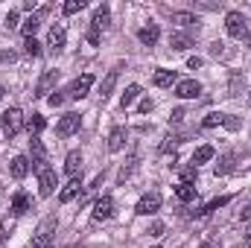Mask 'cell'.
Listing matches in <instances>:
<instances>
[{
    "label": "cell",
    "instance_id": "c3c4849f",
    "mask_svg": "<svg viewBox=\"0 0 251 248\" xmlns=\"http://www.w3.org/2000/svg\"><path fill=\"white\" fill-rule=\"evenodd\" d=\"M246 41H249V47H251V32H249V35H246Z\"/></svg>",
    "mask_w": 251,
    "mask_h": 248
},
{
    "label": "cell",
    "instance_id": "4316f807",
    "mask_svg": "<svg viewBox=\"0 0 251 248\" xmlns=\"http://www.w3.org/2000/svg\"><path fill=\"white\" fill-rule=\"evenodd\" d=\"M176 196H178V201H193L196 198V187L187 184V181H178L176 184Z\"/></svg>",
    "mask_w": 251,
    "mask_h": 248
},
{
    "label": "cell",
    "instance_id": "681fc988",
    "mask_svg": "<svg viewBox=\"0 0 251 248\" xmlns=\"http://www.w3.org/2000/svg\"><path fill=\"white\" fill-rule=\"evenodd\" d=\"M0 99H3V85H0Z\"/></svg>",
    "mask_w": 251,
    "mask_h": 248
},
{
    "label": "cell",
    "instance_id": "7c38bea8",
    "mask_svg": "<svg viewBox=\"0 0 251 248\" xmlns=\"http://www.w3.org/2000/svg\"><path fill=\"white\" fill-rule=\"evenodd\" d=\"M64 44H67V32H64V26H53V29L47 32V47H50L53 53H62Z\"/></svg>",
    "mask_w": 251,
    "mask_h": 248
},
{
    "label": "cell",
    "instance_id": "60d3db41",
    "mask_svg": "<svg viewBox=\"0 0 251 248\" xmlns=\"http://www.w3.org/2000/svg\"><path fill=\"white\" fill-rule=\"evenodd\" d=\"M240 125H243V120H240V117H231V114H228V120H225V128H231V131H237Z\"/></svg>",
    "mask_w": 251,
    "mask_h": 248
},
{
    "label": "cell",
    "instance_id": "cb8c5ba5",
    "mask_svg": "<svg viewBox=\"0 0 251 248\" xmlns=\"http://www.w3.org/2000/svg\"><path fill=\"white\" fill-rule=\"evenodd\" d=\"M170 47H173V50H190V47H193V38L184 35V32H173V35H170Z\"/></svg>",
    "mask_w": 251,
    "mask_h": 248
},
{
    "label": "cell",
    "instance_id": "836d02e7",
    "mask_svg": "<svg viewBox=\"0 0 251 248\" xmlns=\"http://www.w3.org/2000/svg\"><path fill=\"white\" fill-rule=\"evenodd\" d=\"M64 99H67V91H53V94L47 97V102H50L53 108H59V105H62Z\"/></svg>",
    "mask_w": 251,
    "mask_h": 248
},
{
    "label": "cell",
    "instance_id": "b9f144b4",
    "mask_svg": "<svg viewBox=\"0 0 251 248\" xmlns=\"http://www.w3.org/2000/svg\"><path fill=\"white\" fill-rule=\"evenodd\" d=\"M137 111H140V114H149V111H152V99H140Z\"/></svg>",
    "mask_w": 251,
    "mask_h": 248
},
{
    "label": "cell",
    "instance_id": "52a82bcc",
    "mask_svg": "<svg viewBox=\"0 0 251 248\" xmlns=\"http://www.w3.org/2000/svg\"><path fill=\"white\" fill-rule=\"evenodd\" d=\"M91 85H94V76H91V73H82V76L67 88V97H70V99H85L88 91H91Z\"/></svg>",
    "mask_w": 251,
    "mask_h": 248
},
{
    "label": "cell",
    "instance_id": "ee69618b",
    "mask_svg": "<svg viewBox=\"0 0 251 248\" xmlns=\"http://www.w3.org/2000/svg\"><path fill=\"white\" fill-rule=\"evenodd\" d=\"M210 53H213V56H222V53H225V44H219V41L210 44Z\"/></svg>",
    "mask_w": 251,
    "mask_h": 248
},
{
    "label": "cell",
    "instance_id": "9a60e30c",
    "mask_svg": "<svg viewBox=\"0 0 251 248\" xmlns=\"http://www.w3.org/2000/svg\"><path fill=\"white\" fill-rule=\"evenodd\" d=\"M29 152H32V170L47 164V149H44V143L38 137H29Z\"/></svg>",
    "mask_w": 251,
    "mask_h": 248
},
{
    "label": "cell",
    "instance_id": "ba28073f",
    "mask_svg": "<svg viewBox=\"0 0 251 248\" xmlns=\"http://www.w3.org/2000/svg\"><path fill=\"white\" fill-rule=\"evenodd\" d=\"M158 210H161V196H158V193H146V196L137 201V207H134L137 216H152V213H158Z\"/></svg>",
    "mask_w": 251,
    "mask_h": 248
},
{
    "label": "cell",
    "instance_id": "9c48e42d",
    "mask_svg": "<svg viewBox=\"0 0 251 248\" xmlns=\"http://www.w3.org/2000/svg\"><path fill=\"white\" fill-rule=\"evenodd\" d=\"M47 12H50V9H47V6H41V9H35V12H32V15H29V18L21 24V32H24V38H35V29L41 26V18H44Z\"/></svg>",
    "mask_w": 251,
    "mask_h": 248
},
{
    "label": "cell",
    "instance_id": "8992f818",
    "mask_svg": "<svg viewBox=\"0 0 251 248\" xmlns=\"http://www.w3.org/2000/svg\"><path fill=\"white\" fill-rule=\"evenodd\" d=\"M56 82H59V70H44V76L38 79V85H35V97H50L53 91H56Z\"/></svg>",
    "mask_w": 251,
    "mask_h": 248
},
{
    "label": "cell",
    "instance_id": "816d5d0a",
    "mask_svg": "<svg viewBox=\"0 0 251 248\" xmlns=\"http://www.w3.org/2000/svg\"><path fill=\"white\" fill-rule=\"evenodd\" d=\"M249 105H251V97H249Z\"/></svg>",
    "mask_w": 251,
    "mask_h": 248
},
{
    "label": "cell",
    "instance_id": "7402d4cb",
    "mask_svg": "<svg viewBox=\"0 0 251 248\" xmlns=\"http://www.w3.org/2000/svg\"><path fill=\"white\" fill-rule=\"evenodd\" d=\"M213 155H216V152H213V146H207V143H204V146H199V149L193 152V167L199 170V164H207Z\"/></svg>",
    "mask_w": 251,
    "mask_h": 248
},
{
    "label": "cell",
    "instance_id": "f1b7e54d",
    "mask_svg": "<svg viewBox=\"0 0 251 248\" xmlns=\"http://www.w3.org/2000/svg\"><path fill=\"white\" fill-rule=\"evenodd\" d=\"M140 97V85H128L123 91V97H120V105L123 108H128V105H134V99Z\"/></svg>",
    "mask_w": 251,
    "mask_h": 248
},
{
    "label": "cell",
    "instance_id": "7dc6e473",
    "mask_svg": "<svg viewBox=\"0 0 251 248\" xmlns=\"http://www.w3.org/2000/svg\"><path fill=\"white\" fill-rule=\"evenodd\" d=\"M199 248H213V246H210V243H204V246H199Z\"/></svg>",
    "mask_w": 251,
    "mask_h": 248
},
{
    "label": "cell",
    "instance_id": "83f0119b",
    "mask_svg": "<svg viewBox=\"0 0 251 248\" xmlns=\"http://www.w3.org/2000/svg\"><path fill=\"white\" fill-rule=\"evenodd\" d=\"M234 161H237V158H234L231 152H228V155H222V158H219V164L213 167V173H216V175H228V173L234 170Z\"/></svg>",
    "mask_w": 251,
    "mask_h": 248
},
{
    "label": "cell",
    "instance_id": "f546056e",
    "mask_svg": "<svg viewBox=\"0 0 251 248\" xmlns=\"http://www.w3.org/2000/svg\"><path fill=\"white\" fill-rule=\"evenodd\" d=\"M225 120H228V114H222V111H210V114L201 120V125H204V128H213V125H225Z\"/></svg>",
    "mask_w": 251,
    "mask_h": 248
},
{
    "label": "cell",
    "instance_id": "8fae6325",
    "mask_svg": "<svg viewBox=\"0 0 251 248\" xmlns=\"http://www.w3.org/2000/svg\"><path fill=\"white\" fill-rule=\"evenodd\" d=\"M199 94H201V85L196 79H178V85H176V97L178 99H193Z\"/></svg>",
    "mask_w": 251,
    "mask_h": 248
},
{
    "label": "cell",
    "instance_id": "484cf974",
    "mask_svg": "<svg viewBox=\"0 0 251 248\" xmlns=\"http://www.w3.org/2000/svg\"><path fill=\"white\" fill-rule=\"evenodd\" d=\"M228 201H231L228 196H222V198H213V201H207V204H204L201 210H196V213H190V216H207V213H213V210H219V207H225Z\"/></svg>",
    "mask_w": 251,
    "mask_h": 248
},
{
    "label": "cell",
    "instance_id": "30bf717a",
    "mask_svg": "<svg viewBox=\"0 0 251 248\" xmlns=\"http://www.w3.org/2000/svg\"><path fill=\"white\" fill-rule=\"evenodd\" d=\"M79 125H82V117L70 111V114H64L62 120H59L56 134H59V137H70V134H76V131H79Z\"/></svg>",
    "mask_w": 251,
    "mask_h": 248
},
{
    "label": "cell",
    "instance_id": "1f68e13d",
    "mask_svg": "<svg viewBox=\"0 0 251 248\" xmlns=\"http://www.w3.org/2000/svg\"><path fill=\"white\" fill-rule=\"evenodd\" d=\"M85 6H88L85 0H67V3L62 6V12H64V15H76V12H82Z\"/></svg>",
    "mask_w": 251,
    "mask_h": 248
},
{
    "label": "cell",
    "instance_id": "8d00e7d4",
    "mask_svg": "<svg viewBox=\"0 0 251 248\" xmlns=\"http://www.w3.org/2000/svg\"><path fill=\"white\" fill-rule=\"evenodd\" d=\"M12 228H15L12 219H3V222H0V243H6V237L12 234Z\"/></svg>",
    "mask_w": 251,
    "mask_h": 248
},
{
    "label": "cell",
    "instance_id": "f5cc1de1",
    "mask_svg": "<svg viewBox=\"0 0 251 248\" xmlns=\"http://www.w3.org/2000/svg\"><path fill=\"white\" fill-rule=\"evenodd\" d=\"M155 248H161V246H155Z\"/></svg>",
    "mask_w": 251,
    "mask_h": 248
},
{
    "label": "cell",
    "instance_id": "d6986e66",
    "mask_svg": "<svg viewBox=\"0 0 251 248\" xmlns=\"http://www.w3.org/2000/svg\"><path fill=\"white\" fill-rule=\"evenodd\" d=\"M9 173H12V178H26V173H29V161L24 158V155H15L12 158V164H9Z\"/></svg>",
    "mask_w": 251,
    "mask_h": 248
},
{
    "label": "cell",
    "instance_id": "ab89813d",
    "mask_svg": "<svg viewBox=\"0 0 251 248\" xmlns=\"http://www.w3.org/2000/svg\"><path fill=\"white\" fill-rule=\"evenodd\" d=\"M88 44H91V47H97V44H100V29H94V26L88 29Z\"/></svg>",
    "mask_w": 251,
    "mask_h": 248
},
{
    "label": "cell",
    "instance_id": "d4e9b609",
    "mask_svg": "<svg viewBox=\"0 0 251 248\" xmlns=\"http://www.w3.org/2000/svg\"><path fill=\"white\" fill-rule=\"evenodd\" d=\"M29 210V198H26V193H15V198H12V213L15 216H24Z\"/></svg>",
    "mask_w": 251,
    "mask_h": 248
},
{
    "label": "cell",
    "instance_id": "e0dca14e",
    "mask_svg": "<svg viewBox=\"0 0 251 248\" xmlns=\"http://www.w3.org/2000/svg\"><path fill=\"white\" fill-rule=\"evenodd\" d=\"M152 82L158 85V88H173V85H178V73L176 70H155V76H152Z\"/></svg>",
    "mask_w": 251,
    "mask_h": 248
},
{
    "label": "cell",
    "instance_id": "44dd1931",
    "mask_svg": "<svg viewBox=\"0 0 251 248\" xmlns=\"http://www.w3.org/2000/svg\"><path fill=\"white\" fill-rule=\"evenodd\" d=\"M117 76H120V70H108V76L102 79V85H100V97H102V99L111 97V91H114V85H117Z\"/></svg>",
    "mask_w": 251,
    "mask_h": 248
},
{
    "label": "cell",
    "instance_id": "7bdbcfd3",
    "mask_svg": "<svg viewBox=\"0 0 251 248\" xmlns=\"http://www.w3.org/2000/svg\"><path fill=\"white\" fill-rule=\"evenodd\" d=\"M181 120H184V111H181V108H176V111L170 114V123H181Z\"/></svg>",
    "mask_w": 251,
    "mask_h": 248
},
{
    "label": "cell",
    "instance_id": "2e32d148",
    "mask_svg": "<svg viewBox=\"0 0 251 248\" xmlns=\"http://www.w3.org/2000/svg\"><path fill=\"white\" fill-rule=\"evenodd\" d=\"M137 38H140V44H143V47H155V44H158V38H161V29H158V24H149V26H143V29L137 32Z\"/></svg>",
    "mask_w": 251,
    "mask_h": 248
},
{
    "label": "cell",
    "instance_id": "f907efd6",
    "mask_svg": "<svg viewBox=\"0 0 251 248\" xmlns=\"http://www.w3.org/2000/svg\"><path fill=\"white\" fill-rule=\"evenodd\" d=\"M249 240H251V231H249Z\"/></svg>",
    "mask_w": 251,
    "mask_h": 248
},
{
    "label": "cell",
    "instance_id": "d590c367",
    "mask_svg": "<svg viewBox=\"0 0 251 248\" xmlns=\"http://www.w3.org/2000/svg\"><path fill=\"white\" fill-rule=\"evenodd\" d=\"M178 143H181L178 137H167V140L161 143V155H167V152H176V149H178Z\"/></svg>",
    "mask_w": 251,
    "mask_h": 248
},
{
    "label": "cell",
    "instance_id": "4dcf8cb0",
    "mask_svg": "<svg viewBox=\"0 0 251 248\" xmlns=\"http://www.w3.org/2000/svg\"><path fill=\"white\" fill-rule=\"evenodd\" d=\"M173 24H178V26H193V24H199V18H196L193 12H176V15H173Z\"/></svg>",
    "mask_w": 251,
    "mask_h": 248
},
{
    "label": "cell",
    "instance_id": "ac0fdd59",
    "mask_svg": "<svg viewBox=\"0 0 251 248\" xmlns=\"http://www.w3.org/2000/svg\"><path fill=\"white\" fill-rule=\"evenodd\" d=\"M64 173H67L70 178L82 175V152H70V155L64 158Z\"/></svg>",
    "mask_w": 251,
    "mask_h": 248
},
{
    "label": "cell",
    "instance_id": "74e56055",
    "mask_svg": "<svg viewBox=\"0 0 251 248\" xmlns=\"http://www.w3.org/2000/svg\"><path fill=\"white\" fill-rule=\"evenodd\" d=\"M164 231H167V225H164V222H152L146 234H149V237H164Z\"/></svg>",
    "mask_w": 251,
    "mask_h": 248
},
{
    "label": "cell",
    "instance_id": "7a4b0ae2",
    "mask_svg": "<svg viewBox=\"0 0 251 248\" xmlns=\"http://www.w3.org/2000/svg\"><path fill=\"white\" fill-rule=\"evenodd\" d=\"M35 173H38V196H53V190L59 187V175H56V170H50L47 164L44 167H35Z\"/></svg>",
    "mask_w": 251,
    "mask_h": 248
},
{
    "label": "cell",
    "instance_id": "f35d334b",
    "mask_svg": "<svg viewBox=\"0 0 251 248\" xmlns=\"http://www.w3.org/2000/svg\"><path fill=\"white\" fill-rule=\"evenodd\" d=\"M199 178V170L196 167H184V173H181V181H187V184H193Z\"/></svg>",
    "mask_w": 251,
    "mask_h": 248
},
{
    "label": "cell",
    "instance_id": "603a6c76",
    "mask_svg": "<svg viewBox=\"0 0 251 248\" xmlns=\"http://www.w3.org/2000/svg\"><path fill=\"white\" fill-rule=\"evenodd\" d=\"M44 125H47V120H44L41 114H32V117H26V131H29V137H38V134L44 131Z\"/></svg>",
    "mask_w": 251,
    "mask_h": 248
},
{
    "label": "cell",
    "instance_id": "e575fe53",
    "mask_svg": "<svg viewBox=\"0 0 251 248\" xmlns=\"http://www.w3.org/2000/svg\"><path fill=\"white\" fill-rule=\"evenodd\" d=\"M18 21H21V15H18L15 9H9V15H6V21H3V24H6V29H18V26H21Z\"/></svg>",
    "mask_w": 251,
    "mask_h": 248
},
{
    "label": "cell",
    "instance_id": "4fadbf2b",
    "mask_svg": "<svg viewBox=\"0 0 251 248\" xmlns=\"http://www.w3.org/2000/svg\"><path fill=\"white\" fill-rule=\"evenodd\" d=\"M76 196H82V175H76V178H70L67 184L62 187V193H59V198H62V204L67 201H73Z\"/></svg>",
    "mask_w": 251,
    "mask_h": 248
},
{
    "label": "cell",
    "instance_id": "f6af8a7d",
    "mask_svg": "<svg viewBox=\"0 0 251 248\" xmlns=\"http://www.w3.org/2000/svg\"><path fill=\"white\" fill-rule=\"evenodd\" d=\"M187 67H190V70H196V67H201V59H199V56H190V59H187Z\"/></svg>",
    "mask_w": 251,
    "mask_h": 248
},
{
    "label": "cell",
    "instance_id": "6da1fadb",
    "mask_svg": "<svg viewBox=\"0 0 251 248\" xmlns=\"http://www.w3.org/2000/svg\"><path fill=\"white\" fill-rule=\"evenodd\" d=\"M24 125H26V117H24L21 108H9V111H3V117H0V128H3V134H6V140L18 137Z\"/></svg>",
    "mask_w": 251,
    "mask_h": 248
},
{
    "label": "cell",
    "instance_id": "277c9868",
    "mask_svg": "<svg viewBox=\"0 0 251 248\" xmlns=\"http://www.w3.org/2000/svg\"><path fill=\"white\" fill-rule=\"evenodd\" d=\"M225 29H228L231 38H246V35H249V21H246V15H243V12H228V15H225Z\"/></svg>",
    "mask_w": 251,
    "mask_h": 248
},
{
    "label": "cell",
    "instance_id": "d6a6232c",
    "mask_svg": "<svg viewBox=\"0 0 251 248\" xmlns=\"http://www.w3.org/2000/svg\"><path fill=\"white\" fill-rule=\"evenodd\" d=\"M24 50H26V56H41V44L35 41V38H24Z\"/></svg>",
    "mask_w": 251,
    "mask_h": 248
},
{
    "label": "cell",
    "instance_id": "bcb514c9",
    "mask_svg": "<svg viewBox=\"0 0 251 248\" xmlns=\"http://www.w3.org/2000/svg\"><path fill=\"white\" fill-rule=\"evenodd\" d=\"M240 219H243V222H246V219H251V204L246 207V210H240Z\"/></svg>",
    "mask_w": 251,
    "mask_h": 248
},
{
    "label": "cell",
    "instance_id": "5bb4252c",
    "mask_svg": "<svg viewBox=\"0 0 251 248\" xmlns=\"http://www.w3.org/2000/svg\"><path fill=\"white\" fill-rule=\"evenodd\" d=\"M126 140H128V131H126L123 125H114L111 134H108V152H120V149H126Z\"/></svg>",
    "mask_w": 251,
    "mask_h": 248
},
{
    "label": "cell",
    "instance_id": "5b68a950",
    "mask_svg": "<svg viewBox=\"0 0 251 248\" xmlns=\"http://www.w3.org/2000/svg\"><path fill=\"white\" fill-rule=\"evenodd\" d=\"M111 216H114V198H111V196H100V198L94 201L91 219H94V222H105V219H111Z\"/></svg>",
    "mask_w": 251,
    "mask_h": 248
},
{
    "label": "cell",
    "instance_id": "ffe728a7",
    "mask_svg": "<svg viewBox=\"0 0 251 248\" xmlns=\"http://www.w3.org/2000/svg\"><path fill=\"white\" fill-rule=\"evenodd\" d=\"M91 26L94 29H105V26H111V9L102 3L97 12H94V21H91Z\"/></svg>",
    "mask_w": 251,
    "mask_h": 248
},
{
    "label": "cell",
    "instance_id": "3957f363",
    "mask_svg": "<svg viewBox=\"0 0 251 248\" xmlns=\"http://www.w3.org/2000/svg\"><path fill=\"white\" fill-rule=\"evenodd\" d=\"M56 228H59V219H56V216H47V219L41 222V228L35 231V237H32V248H47L50 246Z\"/></svg>",
    "mask_w": 251,
    "mask_h": 248
}]
</instances>
